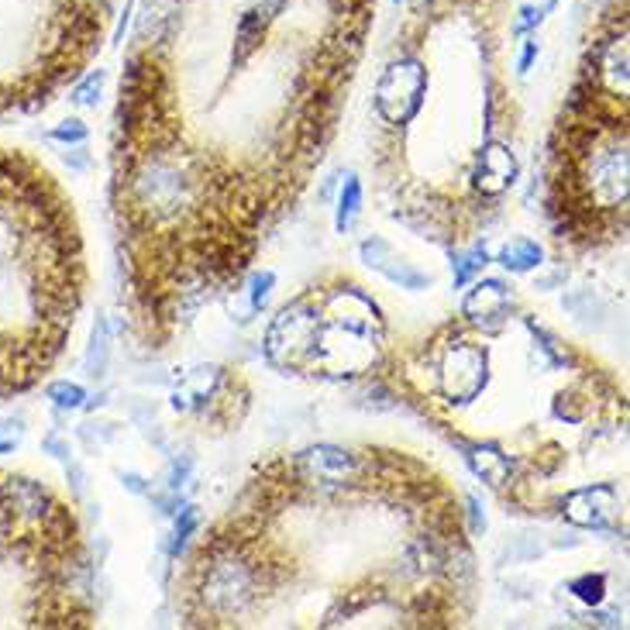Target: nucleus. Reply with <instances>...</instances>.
I'll list each match as a JSON object with an SVG mask.
<instances>
[{
  "label": "nucleus",
  "mask_w": 630,
  "mask_h": 630,
  "mask_svg": "<svg viewBox=\"0 0 630 630\" xmlns=\"http://www.w3.org/2000/svg\"><path fill=\"white\" fill-rule=\"evenodd\" d=\"M462 500L410 451L314 445L259 465L176 582L186 627H462Z\"/></svg>",
  "instance_id": "1"
},
{
  "label": "nucleus",
  "mask_w": 630,
  "mask_h": 630,
  "mask_svg": "<svg viewBox=\"0 0 630 630\" xmlns=\"http://www.w3.org/2000/svg\"><path fill=\"white\" fill-rule=\"evenodd\" d=\"M87 293L73 200L42 162L0 149V403L28 393L69 345Z\"/></svg>",
  "instance_id": "2"
},
{
  "label": "nucleus",
  "mask_w": 630,
  "mask_h": 630,
  "mask_svg": "<svg viewBox=\"0 0 630 630\" xmlns=\"http://www.w3.org/2000/svg\"><path fill=\"white\" fill-rule=\"evenodd\" d=\"M627 87V0H613L544 152V217L562 252L627 241Z\"/></svg>",
  "instance_id": "3"
},
{
  "label": "nucleus",
  "mask_w": 630,
  "mask_h": 630,
  "mask_svg": "<svg viewBox=\"0 0 630 630\" xmlns=\"http://www.w3.org/2000/svg\"><path fill=\"white\" fill-rule=\"evenodd\" d=\"M93 562L73 507L0 465V627H93Z\"/></svg>",
  "instance_id": "4"
},
{
  "label": "nucleus",
  "mask_w": 630,
  "mask_h": 630,
  "mask_svg": "<svg viewBox=\"0 0 630 630\" xmlns=\"http://www.w3.org/2000/svg\"><path fill=\"white\" fill-rule=\"evenodd\" d=\"M262 352L283 376L359 379L386 359V321L352 276H331L290 300L266 328Z\"/></svg>",
  "instance_id": "5"
},
{
  "label": "nucleus",
  "mask_w": 630,
  "mask_h": 630,
  "mask_svg": "<svg viewBox=\"0 0 630 630\" xmlns=\"http://www.w3.org/2000/svg\"><path fill=\"white\" fill-rule=\"evenodd\" d=\"M111 0H0V118L49 107L104 42Z\"/></svg>",
  "instance_id": "6"
},
{
  "label": "nucleus",
  "mask_w": 630,
  "mask_h": 630,
  "mask_svg": "<svg viewBox=\"0 0 630 630\" xmlns=\"http://www.w3.org/2000/svg\"><path fill=\"white\" fill-rule=\"evenodd\" d=\"M252 407V390L248 383L231 369L217 365H200L180 376V386L173 390V410L190 414L204 424L210 434L238 431V424L248 417Z\"/></svg>",
  "instance_id": "7"
},
{
  "label": "nucleus",
  "mask_w": 630,
  "mask_h": 630,
  "mask_svg": "<svg viewBox=\"0 0 630 630\" xmlns=\"http://www.w3.org/2000/svg\"><path fill=\"white\" fill-rule=\"evenodd\" d=\"M359 255L362 262L369 266L372 272H379V276L386 279V283L400 286V290L407 293H424L434 286V276L427 269L414 266V262L407 259V255L396 252V245L390 238L383 235H369L359 241Z\"/></svg>",
  "instance_id": "8"
},
{
  "label": "nucleus",
  "mask_w": 630,
  "mask_h": 630,
  "mask_svg": "<svg viewBox=\"0 0 630 630\" xmlns=\"http://www.w3.org/2000/svg\"><path fill=\"white\" fill-rule=\"evenodd\" d=\"M507 303H513V286L507 279H479L462 300V314L465 317H486L503 310Z\"/></svg>",
  "instance_id": "9"
},
{
  "label": "nucleus",
  "mask_w": 630,
  "mask_h": 630,
  "mask_svg": "<svg viewBox=\"0 0 630 630\" xmlns=\"http://www.w3.org/2000/svg\"><path fill=\"white\" fill-rule=\"evenodd\" d=\"M493 262H500L503 269L513 272V276H527V272H538L544 266V248L534 238H510L496 248Z\"/></svg>",
  "instance_id": "10"
},
{
  "label": "nucleus",
  "mask_w": 630,
  "mask_h": 630,
  "mask_svg": "<svg viewBox=\"0 0 630 630\" xmlns=\"http://www.w3.org/2000/svg\"><path fill=\"white\" fill-rule=\"evenodd\" d=\"M448 252H451V283H455V290H465V286H469L476 276H482V269L493 262L486 241H479V238L465 241V245H458V248H448Z\"/></svg>",
  "instance_id": "11"
},
{
  "label": "nucleus",
  "mask_w": 630,
  "mask_h": 630,
  "mask_svg": "<svg viewBox=\"0 0 630 630\" xmlns=\"http://www.w3.org/2000/svg\"><path fill=\"white\" fill-rule=\"evenodd\" d=\"M176 524H173V534H169V541L162 544V551H166L169 562H180L186 555V548H190V541L200 534V524H204V517H200V507L197 503H183L180 510H176Z\"/></svg>",
  "instance_id": "12"
},
{
  "label": "nucleus",
  "mask_w": 630,
  "mask_h": 630,
  "mask_svg": "<svg viewBox=\"0 0 630 630\" xmlns=\"http://www.w3.org/2000/svg\"><path fill=\"white\" fill-rule=\"evenodd\" d=\"M362 204H365V190H362L359 173H348L338 193V207H334V231H338V235H348V231L359 224Z\"/></svg>",
  "instance_id": "13"
},
{
  "label": "nucleus",
  "mask_w": 630,
  "mask_h": 630,
  "mask_svg": "<svg viewBox=\"0 0 630 630\" xmlns=\"http://www.w3.org/2000/svg\"><path fill=\"white\" fill-rule=\"evenodd\" d=\"M107 365H111V328H107V317L97 314V324H93V334H90V348L87 355H83V372H87V379H93V383H100V379L107 376Z\"/></svg>",
  "instance_id": "14"
},
{
  "label": "nucleus",
  "mask_w": 630,
  "mask_h": 630,
  "mask_svg": "<svg viewBox=\"0 0 630 630\" xmlns=\"http://www.w3.org/2000/svg\"><path fill=\"white\" fill-rule=\"evenodd\" d=\"M562 310L569 317H575L579 324H603L606 300L596 290H572L562 297Z\"/></svg>",
  "instance_id": "15"
},
{
  "label": "nucleus",
  "mask_w": 630,
  "mask_h": 630,
  "mask_svg": "<svg viewBox=\"0 0 630 630\" xmlns=\"http://www.w3.org/2000/svg\"><path fill=\"white\" fill-rule=\"evenodd\" d=\"M104 80H107L104 69H90V73H83L80 80L73 83V90H69V104L83 107V111L97 107L100 104V90H104Z\"/></svg>",
  "instance_id": "16"
},
{
  "label": "nucleus",
  "mask_w": 630,
  "mask_h": 630,
  "mask_svg": "<svg viewBox=\"0 0 630 630\" xmlns=\"http://www.w3.org/2000/svg\"><path fill=\"white\" fill-rule=\"evenodd\" d=\"M45 396L56 403L59 410H80L87 400V390L80 383H69V379H56V383L45 386Z\"/></svg>",
  "instance_id": "17"
},
{
  "label": "nucleus",
  "mask_w": 630,
  "mask_h": 630,
  "mask_svg": "<svg viewBox=\"0 0 630 630\" xmlns=\"http://www.w3.org/2000/svg\"><path fill=\"white\" fill-rule=\"evenodd\" d=\"M569 593L575 596V600H582L589 606H600L606 600V579L603 575L586 572V575H579V579L569 582Z\"/></svg>",
  "instance_id": "18"
},
{
  "label": "nucleus",
  "mask_w": 630,
  "mask_h": 630,
  "mask_svg": "<svg viewBox=\"0 0 630 630\" xmlns=\"http://www.w3.org/2000/svg\"><path fill=\"white\" fill-rule=\"evenodd\" d=\"M49 138H52V142H62V145H87L90 128H87V121H83V118H66V121H59L56 128L49 131Z\"/></svg>",
  "instance_id": "19"
},
{
  "label": "nucleus",
  "mask_w": 630,
  "mask_h": 630,
  "mask_svg": "<svg viewBox=\"0 0 630 630\" xmlns=\"http://www.w3.org/2000/svg\"><path fill=\"white\" fill-rule=\"evenodd\" d=\"M272 286H276V272L272 269H255L252 272V290H248V307H252V314H259V310L266 307Z\"/></svg>",
  "instance_id": "20"
},
{
  "label": "nucleus",
  "mask_w": 630,
  "mask_h": 630,
  "mask_svg": "<svg viewBox=\"0 0 630 630\" xmlns=\"http://www.w3.org/2000/svg\"><path fill=\"white\" fill-rule=\"evenodd\" d=\"M541 21H544L541 7H534V4H520V7H517V21H513V25H510V38L534 35V31L541 28Z\"/></svg>",
  "instance_id": "21"
},
{
  "label": "nucleus",
  "mask_w": 630,
  "mask_h": 630,
  "mask_svg": "<svg viewBox=\"0 0 630 630\" xmlns=\"http://www.w3.org/2000/svg\"><path fill=\"white\" fill-rule=\"evenodd\" d=\"M190 476H193V455H180V458L173 455V458H169L166 489H176V493H180L186 482H190Z\"/></svg>",
  "instance_id": "22"
},
{
  "label": "nucleus",
  "mask_w": 630,
  "mask_h": 630,
  "mask_svg": "<svg viewBox=\"0 0 630 630\" xmlns=\"http://www.w3.org/2000/svg\"><path fill=\"white\" fill-rule=\"evenodd\" d=\"M145 500H149L152 507L159 510V517H176V510L183 507V496L176 493V489H152Z\"/></svg>",
  "instance_id": "23"
},
{
  "label": "nucleus",
  "mask_w": 630,
  "mask_h": 630,
  "mask_svg": "<svg viewBox=\"0 0 630 630\" xmlns=\"http://www.w3.org/2000/svg\"><path fill=\"white\" fill-rule=\"evenodd\" d=\"M565 283H569V269L565 266H555V269L534 276V290L538 293H558V290H565Z\"/></svg>",
  "instance_id": "24"
},
{
  "label": "nucleus",
  "mask_w": 630,
  "mask_h": 630,
  "mask_svg": "<svg viewBox=\"0 0 630 630\" xmlns=\"http://www.w3.org/2000/svg\"><path fill=\"white\" fill-rule=\"evenodd\" d=\"M544 555V544L541 541H534L531 534H520V538H513V555H510V562H534V558H541Z\"/></svg>",
  "instance_id": "25"
},
{
  "label": "nucleus",
  "mask_w": 630,
  "mask_h": 630,
  "mask_svg": "<svg viewBox=\"0 0 630 630\" xmlns=\"http://www.w3.org/2000/svg\"><path fill=\"white\" fill-rule=\"evenodd\" d=\"M541 52V42L534 35H524L520 38V56H517V76H527L534 66V59H538Z\"/></svg>",
  "instance_id": "26"
},
{
  "label": "nucleus",
  "mask_w": 630,
  "mask_h": 630,
  "mask_svg": "<svg viewBox=\"0 0 630 630\" xmlns=\"http://www.w3.org/2000/svg\"><path fill=\"white\" fill-rule=\"evenodd\" d=\"M121 486L128 489L131 496H149L152 493V479H145L142 472H121Z\"/></svg>",
  "instance_id": "27"
},
{
  "label": "nucleus",
  "mask_w": 630,
  "mask_h": 630,
  "mask_svg": "<svg viewBox=\"0 0 630 630\" xmlns=\"http://www.w3.org/2000/svg\"><path fill=\"white\" fill-rule=\"evenodd\" d=\"M62 159H66V166H69V169H80V173H83V169H90V166H93L90 152L83 149V145H76V149H69L66 155H62Z\"/></svg>",
  "instance_id": "28"
},
{
  "label": "nucleus",
  "mask_w": 630,
  "mask_h": 630,
  "mask_svg": "<svg viewBox=\"0 0 630 630\" xmlns=\"http://www.w3.org/2000/svg\"><path fill=\"white\" fill-rule=\"evenodd\" d=\"M45 451H52V455H56V458H66V462H69V448L62 445L59 434H49V438H45Z\"/></svg>",
  "instance_id": "29"
},
{
  "label": "nucleus",
  "mask_w": 630,
  "mask_h": 630,
  "mask_svg": "<svg viewBox=\"0 0 630 630\" xmlns=\"http://www.w3.org/2000/svg\"><path fill=\"white\" fill-rule=\"evenodd\" d=\"M107 400H111V393H97V396H87V400H83V407H80V410H87V414H93V410H100V407H104Z\"/></svg>",
  "instance_id": "30"
},
{
  "label": "nucleus",
  "mask_w": 630,
  "mask_h": 630,
  "mask_svg": "<svg viewBox=\"0 0 630 630\" xmlns=\"http://www.w3.org/2000/svg\"><path fill=\"white\" fill-rule=\"evenodd\" d=\"M558 7V0H544V7H541V14H551Z\"/></svg>",
  "instance_id": "31"
},
{
  "label": "nucleus",
  "mask_w": 630,
  "mask_h": 630,
  "mask_svg": "<svg viewBox=\"0 0 630 630\" xmlns=\"http://www.w3.org/2000/svg\"><path fill=\"white\" fill-rule=\"evenodd\" d=\"M390 4H403V0H390Z\"/></svg>",
  "instance_id": "32"
}]
</instances>
